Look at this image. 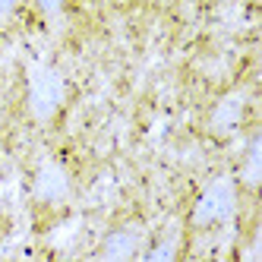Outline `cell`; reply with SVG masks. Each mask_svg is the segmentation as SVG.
Segmentation results:
<instances>
[{
  "instance_id": "cell-1",
  "label": "cell",
  "mask_w": 262,
  "mask_h": 262,
  "mask_svg": "<svg viewBox=\"0 0 262 262\" xmlns=\"http://www.w3.org/2000/svg\"><path fill=\"white\" fill-rule=\"evenodd\" d=\"M63 101V79L57 70L35 63L29 70V107L38 120L54 117V111Z\"/></svg>"
},
{
  "instance_id": "cell-2",
  "label": "cell",
  "mask_w": 262,
  "mask_h": 262,
  "mask_svg": "<svg viewBox=\"0 0 262 262\" xmlns=\"http://www.w3.org/2000/svg\"><path fill=\"white\" fill-rule=\"evenodd\" d=\"M231 212H234V183L228 177H218L199 196L196 209H193V221L196 224H215V221L231 218Z\"/></svg>"
},
{
  "instance_id": "cell-3",
  "label": "cell",
  "mask_w": 262,
  "mask_h": 262,
  "mask_svg": "<svg viewBox=\"0 0 262 262\" xmlns=\"http://www.w3.org/2000/svg\"><path fill=\"white\" fill-rule=\"evenodd\" d=\"M35 193H38L41 199L54 202V199H63L67 196V174H63V167L60 164H41V171H38V180H35Z\"/></svg>"
},
{
  "instance_id": "cell-4",
  "label": "cell",
  "mask_w": 262,
  "mask_h": 262,
  "mask_svg": "<svg viewBox=\"0 0 262 262\" xmlns=\"http://www.w3.org/2000/svg\"><path fill=\"white\" fill-rule=\"evenodd\" d=\"M139 247V231H117V234H111L107 243H104V256L107 259H126V256H133Z\"/></svg>"
},
{
  "instance_id": "cell-5",
  "label": "cell",
  "mask_w": 262,
  "mask_h": 262,
  "mask_svg": "<svg viewBox=\"0 0 262 262\" xmlns=\"http://www.w3.org/2000/svg\"><path fill=\"white\" fill-rule=\"evenodd\" d=\"M237 117H240V98L234 95V98H228V101H224V104H221V114L215 117V123H221V126H224V123H228V120L234 123Z\"/></svg>"
},
{
  "instance_id": "cell-6",
  "label": "cell",
  "mask_w": 262,
  "mask_h": 262,
  "mask_svg": "<svg viewBox=\"0 0 262 262\" xmlns=\"http://www.w3.org/2000/svg\"><path fill=\"white\" fill-rule=\"evenodd\" d=\"M60 4H63V0H41V7H45L48 13H57V10H60Z\"/></svg>"
},
{
  "instance_id": "cell-7",
  "label": "cell",
  "mask_w": 262,
  "mask_h": 262,
  "mask_svg": "<svg viewBox=\"0 0 262 262\" xmlns=\"http://www.w3.org/2000/svg\"><path fill=\"white\" fill-rule=\"evenodd\" d=\"M16 7V0H0V16H10Z\"/></svg>"
}]
</instances>
